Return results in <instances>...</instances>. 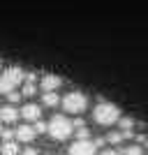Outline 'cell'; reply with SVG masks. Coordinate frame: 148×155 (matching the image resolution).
Returning a JSON list of instances; mask_svg holds the SVG:
<instances>
[{
	"instance_id": "ba28073f",
	"label": "cell",
	"mask_w": 148,
	"mask_h": 155,
	"mask_svg": "<svg viewBox=\"0 0 148 155\" xmlns=\"http://www.w3.org/2000/svg\"><path fill=\"white\" fill-rule=\"evenodd\" d=\"M60 86H63V79L58 74H42V79H39V88L42 91H58Z\"/></svg>"
},
{
	"instance_id": "7a4b0ae2",
	"label": "cell",
	"mask_w": 148,
	"mask_h": 155,
	"mask_svg": "<svg viewBox=\"0 0 148 155\" xmlns=\"http://www.w3.org/2000/svg\"><path fill=\"white\" fill-rule=\"evenodd\" d=\"M46 134L51 139H56V141H65V139H70L74 134V123L63 114H56L46 125Z\"/></svg>"
},
{
	"instance_id": "9a60e30c",
	"label": "cell",
	"mask_w": 148,
	"mask_h": 155,
	"mask_svg": "<svg viewBox=\"0 0 148 155\" xmlns=\"http://www.w3.org/2000/svg\"><path fill=\"white\" fill-rule=\"evenodd\" d=\"M77 130V132H74V134H77V139H90V130L86 127V125H81V127H74Z\"/></svg>"
},
{
	"instance_id": "7402d4cb",
	"label": "cell",
	"mask_w": 148,
	"mask_h": 155,
	"mask_svg": "<svg viewBox=\"0 0 148 155\" xmlns=\"http://www.w3.org/2000/svg\"><path fill=\"white\" fill-rule=\"evenodd\" d=\"M0 130H2V120H0Z\"/></svg>"
},
{
	"instance_id": "d6986e66",
	"label": "cell",
	"mask_w": 148,
	"mask_h": 155,
	"mask_svg": "<svg viewBox=\"0 0 148 155\" xmlns=\"http://www.w3.org/2000/svg\"><path fill=\"white\" fill-rule=\"evenodd\" d=\"M0 134H2V141H9V139H14V132H12V130H0Z\"/></svg>"
},
{
	"instance_id": "ac0fdd59",
	"label": "cell",
	"mask_w": 148,
	"mask_h": 155,
	"mask_svg": "<svg viewBox=\"0 0 148 155\" xmlns=\"http://www.w3.org/2000/svg\"><path fill=\"white\" fill-rule=\"evenodd\" d=\"M21 153H23V155H39V150H37V148H32L30 143H26V148L21 150Z\"/></svg>"
},
{
	"instance_id": "8992f818",
	"label": "cell",
	"mask_w": 148,
	"mask_h": 155,
	"mask_svg": "<svg viewBox=\"0 0 148 155\" xmlns=\"http://www.w3.org/2000/svg\"><path fill=\"white\" fill-rule=\"evenodd\" d=\"M19 116L26 120V123H35V120H39L42 118V107L39 104H32V102H28V104H23L19 109Z\"/></svg>"
},
{
	"instance_id": "ffe728a7",
	"label": "cell",
	"mask_w": 148,
	"mask_h": 155,
	"mask_svg": "<svg viewBox=\"0 0 148 155\" xmlns=\"http://www.w3.org/2000/svg\"><path fill=\"white\" fill-rule=\"evenodd\" d=\"M102 155H123V153H118L116 148H109V150H102Z\"/></svg>"
},
{
	"instance_id": "9c48e42d",
	"label": "cell",
	"mask_w": 148,
	"mask_h": 155,
	"mask_svg": "<svg viewBox=\"0 0 148 155\" xmlns=\"http://www.w3.org/2000/svg\"><path fill=\"white\" fill-rule=\"evenodd\" d=\"M19 118H21V116H19V109H16V107H12V104L0 107V120H2V123L12 125V123H16Z\"/></svg>"
},
{
	"instance_id": "8fae6325",
	"label": "cell",
	"mask_w": 148,
	"mask_h": 155,
	"mask_svg": "<svg viewBox=\"0 0 148 155\" xmlns=\"http://www.w3.org/2000/svg\"><path fill=\"white\" fill-rule=\"evenodd\" d=\"M0 155H19V143L14 141V139L2 141V146H0Z\"/></svg>"
},
{
	"instance_id": "4fadbf2b",
	"label": "cell",
	"mask_w": 148,
	"mask_h": 155,
	"mask_svg": "<svg viewBox=\"0 0 148 155\" xmlns=\"http://www.w3.org/2000/svg\"><path fill=\"white\" fill-rule=\"evenodd\" d=\"M123 155H143V148H141V143H134V146H127V148L123 150Z\"/></svg>"
},
{
	"instance_id": "5b68a950",
	"label": "cell",
	"mask_w": 148,
	"mask_h": 155,
	"mask_svg": "<svg viewBox=\"0 0 148 155\" xmlns=\"http://www.w3.org/2000/svg\"><path fill=\"white\" fill-rule=\"evenodd\" d=\"M95 150H97V146L90 139H77L70 146V155H95Z\"/></svg>"
},
{
	"instance_id": "277c9868",
	"label": "cell",
	"mask_w": 148,
	"mask_h": 155,
	"mask_svg": "<svg viewBox=\"0 0 148 155\" xmlns=\"http://www.w3.org/2000/svg\"><path fill=\"white\" fill-rule=\"evenodd\" d=\"M23 74L26 72L21 67H7V70H2V74H0V93L5 95L9 91H16L19 84L23 81Z\"/></svg>"
},
{
	"instance_id": "5bb4252c",
	"label": "cell",
	"mask_w": 148,
	"mask_h": 155,
	"mask_svg": "<svg viewBox=\"0 0 148 155\" xmlns=\"http://www.w3.org/2000/svg\"><path fill=\"white\" fill-rule=\"evenodd\" d=\"M123 139H125V137H123L120 130H118V132H109V137H107V141H109V143H120Z\"/></svg>"
},
{
	"instance_id": "30bf717a",
	"label": "cell",
	"mask_w": 148,
	"mask_h": 155,
	"mask_svg": "<svg viewBox=\"0 0 148 155\" xmlns=\"http://www.w3.org/2000/svg\"><path fill=\"white\" fill-rule=\"evenodd\" d=\"M42 104L44 107H58L60 104V97L56 91H44V95H42Z\"/></svg>"
},
{
	"instance_id": "2e32d148",
	"label": "cell",
	"mask_w": 148,
	"mask_h": 155,
	"mask_svg": "<svg viewBox=\"0 0 148 155\" xmlns=\"http://www.w3.org/2000/svg\"><path fill=\"white\" fill-rule=\"evenodd\" d=\"M32 127H35V134H46V123L42 120V118H39V120H35V125H32Z\"/></svg>"
},
{
	"instance_id": "7c38bea8",
	"label": "cell",
	"mask_w": 148,
	"mask_h": 155,
	"mask_svg": "<svg viewBox=\"0 0 148 155\" xmlns=\"http://www.w3.org/2000/svg\"><path fill=\"white\" fill-rule=\"evenodd\" d=\"M37 93V86H35V81H26V86H23V91H21V95H26V97H32Z\"/></svg>"
},
{
	"instance_id": "6da1fadb",
	"label": "cell",
	"mask_w": 148,
	"mask_h": 155,
	"mask_svg": "<svg viewBox=\"0 0 148 155\" xmlns=\"http://www.w3.org/2000/svg\"><path fill=\"white\" fill-rule=\"evenodd\" d=\"M93 118H95L97 125H102V127H111V125L118 123V118H120V109H118L113 102H100L95 104V109H93Z\"/></svg>"
},
{
	"instance_id": "3957f363",
	"label": "cell",
	"mask_w": 148,
	"mask_h": 155,
	"mask_svg": "<svg viewBox=\"0 0 148 155\" xmlns=\"http://www.w3.org/2000/svg\"><path fill=\"white\" fill-rule=\"evenodd\" d=\"M60 104H63L65 114L79 116V114H84V111L88 109V95L81 93V91H72V93H67V95L60 100Z\"/></svg>"
},
{
	"instance_id": "603a6c76",
	"label": "cell",
	"mask_w": 148,
	"mask_h": 155,
	"mask_svg": "<svg viewBox=\"0 0 148 155\" xmlns=\"http://www.w3.org/2000/svg\"><path fill=\"white\" fill-rule=\"evenodd\" d=\"M0 65H2V60H0Z\"/></svg>"
},
{
	"instance_id": "e0dca14e",
	"label": "cell",
	"mask_w": 148,
	"mask_h": 155,
	"mask_svg": "<svg viewBox=\"0 0 148 155\" xmlns=\"http://www.w3.org/2000/svg\"><path fill=\"white\" fill-rule=\"evenodd\" d=\"M5 97H7V102H19L23 95H21L19 91H9V93H5Z\"/></svg>"
},
{
	"instance_id": "44dd1931",
	"label": "cell",
	"mask_w": 148,
	"mask_h": 155,
	"mask_svg": "<svg viewBox=\"0 0 148 155\" xmlns=\"http://www.w3.org/2000/svg\"><path fill=\"white\" fill-rule=\"evenodd\" d=\"M143 143H146V148H148V139H146V141H143Z\"/></svg>"
},
{
	"instance_id": "52a82bcc",
	"label": "cell",
	"mask_w": 148,
	"mask_h": 155,
	"mask_svg": "<svg viewBox=\"0 0 148 155\" xmlns=\"http://www.w3.org/2000/svg\"><path fill=\"white\" fill-rule=\"evenodd\" d=\"M35 127H32L30 123H23V125H19V127L14 130V139L16 141H21V143H32V139H35Z\"/></svg>"
}]
</instances>
